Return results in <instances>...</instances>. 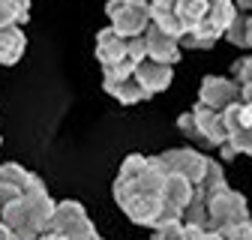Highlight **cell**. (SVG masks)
Returning <instances> with one entry per match:
<instances>
[{"instance_id":"ffe728a7","label":"cell","mask_w":252,"mask_h":240,"mask_svg":"<svg viewBox=\"0 0 252 240\" xmlns=\"http://www.w3.org/2000/svg\"><path fill=\"white\" fill-rule=\"evenodd\" d=\"M219 234H222V240H252V219L240 222V225H231V228L219 231Z\"/></svg>"},{"instance_id":"5bb4252c","label":"cell","mask_w":252,"mask_h":240,"mask_svg":"<svg viewBox=\"0 0 252 240\" xmlns=\"http://www.w3.org/2000/svg\"><path fill=\"white\" fill-rule=\"evenodd\" d=\"M27 48V36L21 27H3L0 30V63L3 66H15L21 54Z\"/></svg>"},{"instance_id":"d6986e66","label":"cell","mask_w":252,"mask_h":240,"mask_svg":"<svg viewBox=\"0 0 252 240\" xmlns=\"http://www.w3.org/2000/svg\"><path fill=\"white\" fill-rule=\"evenodd\" d=\"M183 219L180 222H168V225H162V228H156V234H153V240H183Z\"/></svg>"},{"instance_id":"9c48e42d","label":"cell","mask_w":252,"mask_h":240,"mask_svg":"<svg viewBox=\"0 0 252 240\" xmlns=\"http://www.w3.org/2000/svg\"><path fill=\"white\" fill-rule=\"evenodd\" d=\"M102 87L105 93L114 96L120 105H135V102H144L150 99L144 93V87L138 84L135 78V66H117V69H102Z\"/></svg>"},{"instance_id":"484cf974","label":"cell","mask_w":252,"mask_h":240,"mask_svg":"<svg viewBox=\"0 0 252 240\" xmlns=\"http://www.w3.org/2000/svg\"><path fill=\"white\" fill-rule=\"evenodd\" d=\"M0 144H3V138H0Z\"/></svg>"},{"instance_id":"9a60e30c","label":"cell","mask_w":252,"mask_h":240,"mask_svg":"<svg viewBox=\"0 0 252 240\" xmlns=\"http://www.w3.org/2000/svg\"><path fill=\"white\" fill-rule=\"evenodd\" d=\"M210 6H213V0H177L174 12H177V21L183 27V36L204 21V15L210 12Z\"/></svg>"},{"instance_id":"7c38bea8","label":"cell","mask_w":252,"mask_h":240,"mask_svg":"<svg viewBox=\"0 0 252 240\" xmlns=\"http://www.w3.org/2000/svg\"><path fill=\"white\" fill-rule=\"evenodd\" d=\"M144 45H147V57L156 60V63H165V66H174L177 60H180V54H183L180 39L162 33L156 24H150V27L144 30Z\"/></svg>"},{"instance_id":"7402d4cb","label":"cell","mask_w":252,"mask_h":240,"mask_svg":"<svg viewBox=\"0 0 252 240\" xmlns=\"http://www.w3.org/2000/svg\"><path fill=\"white\" fill-rule=\"evenodd\" d=\"M246 48H252V12L246 15Z\"/></svg>"},{"instance_id":"cb8c5ba5","label":"cell","mask_w":252,"mask_h":240,"mask_svg":"<svg viewBox=\"0 0 252 240\" xmlns=\"http://www.w3.org/2000/svg\"><path fill=\"white\" fill-rule=\"evenodd\" d=\"M234 6H237V12L243 9V12H252V0H234Z\"/></svg>"},{"instance_id":"3957f363","label":"cell","mask_w":252,"mask_h":240,"mask_svg":"<svg viewBox=\"0 0 252 240\" xmlns=\"http://www.w3.org/2000/svg\"><path fill=\"white\" fill-rule=\"evenodd\" d=\"M177 129L198 147H222L228 144V126L222 111H213L201 102H195L192 111L177 117Z\"/></svg>"},{"instance_id":"ac0fdd59","label":"cell","mask_w":252,"mask_h":240,"mask_svg":"<svg viewBox=\"0 0 252 240\" xmlns=\"http://www.w3.org/2000/svg\"><path fill=\"white\" fill-rule=\"evenodd\" d=\"M225 39H228L231 45H237V48H246V15L237 12V18H234L231 27L225 30Z\"/></svg>"},{"instance_id":"30bf717a","label":"cell","mask_w":252,"mask_h":240,"mask_svg":"<svg viewBox=\"0 0 252 240\" xmlns=\"http://www.w3.org/2000/svg\"><path fill=\"white\" fill-rule=\"evenodd\" d=\"M159 159H162V165H165L168 171L183 174L186 180H192L195 186L204 180V174H207V168H210V162H213V159H207L204 153H198V150H192V147L165 150V153H159Z\"/></svg>"},{"instance_id":"4fadbf2b","label":"cell","mask_w":252,"mask_h":240,"mask_svg":"<svg viewBox=\"0 0 252 240\" xmlns=\"http://www.w3.org/2000/svg\"><path fill=\"white\" fill-rule=\"evenodd\" d=\"M135 78H138V84L144 87L147 96H156V93H162V90L171 84L174 66H165V63H156V60L144 57L141 63L135 66Z\"/></svg>"},{"instance_id":"44dd1931","label":"cell","mask_w":252,"mask_h":240,"mask_svg":"<svg viewBox=\"0 0 252 240\" xmlns=\"http://www.w3.org/2000/svg\"><path fill=\"white\" fill-rule=\"evenodd\" d=\"M183 225H186V222H183ZM183 240H222V234L204 231V228H195V225H186V228H183Z\"/></svg>"},{"instance_id":"6da1fadb","label":"cell","mask_w":252,"mask_h":240,"mask_svg":"<svg viewBox=\"0 0 252 240\" xmlns=\"http://www.w3.org/2000/svg\"><path fill=\"white\" fill-rule=\"evenodd\" d=\"M165 174H168V168L162 165L159 156L132 153V156L123 159L117 180H114V201L135 225L162 228L168 222L183 219L180 210L168 207L162 198Z\"/></svg>"},{"instance_id":"8992f818","label":"cell","mask_w":252,"mask_h":240,"mask_svg":"<svg viewBox=\"0 0 252 240\" xmlns=\"http://www.w3.org/2000/svg\"><path fill=\"white\" fill-rule=\"evenodd\" d=\"M240 222H249V207H246V198L240 192L225 186L207 198V231L219 234V231L240 225Z\"/></svg>"},{"instance_id":"8fae6325","label":"cell","mask_w":252,"mask_h":240,"mask_svg":"<svg viewBox=\"0 0 252 240\" xmlns=\"http://www.w3.org/2000/svg\"><path fill=\"white\" fill-rule=\"evenodd\" d=\"M198 102L213 108V111H225L228 105L240 102V87L231 81V78H222V75H207L201 81V90H198Z\"/></svg>"},{"instance_id":"ba28073f","label":"cell","mask_w":252,"mask_h":240,"mask_svg":"<svg viewBox=\"0 0 252 240\" xmlns=\"http://www.w3.org/2000/svg\"><path fill=\"white\" fill-rule=\"evenodd\" d=\"M39 189H45V183L36 174H30L24 165H18V162L0 165V210L12 204L15 198H21L27 192H39Z\"/></svg>"},{"instance_id":"277c9868","label":"cell","mask_w":252,"mask_h":240,"mask_svg":"<svg viewBox=\"0 0 252 240\" xmlns=\"http://www.w3.org/2000/svg\"><path fill=\"white\" fill-rule=\"evenodd\" d=\"M147 57V45L144 36H132L126 39L117 30L105 27L96 33V60L102 63V69H117V66H138Z\"/></svg>"},{"instance_id":"52a82bcc","label":"cell","mask_w":252,"mask_h":240,"mask_svg":"<svg viewBox=\"0 0 252 240\" xmlns=\"http://www.w3.org/2000/svg\"><path fill=\"white\" fill-rule=\"evenodd\" d=\"M105 15L111 21V30H117L126 39L144 36V30L150 27V3L147 0H108Z\"/></svg>"},{"instance_id":"7a4b0ae2","label":"cell","mask_w":252,"mask_h":240,"mask_svg":"<svg viewBox=\"0 0 252 240\" xmlns=\"http://www.w3.org/2000/svg\"><path fill=\"white\" fill-rule=\"evenodd\" d=\"M54 204L57 201H51L48 189L27 192V195L15 198L12 204H6L3 210H0V222H3L18 240H39L51 228Z\"/></svg>"},{"instance_id":"e0dca14e","label":"cell","mask_w":252,"mask_h":240,"mask_svg":"<svg viewBox=\"0 0 252 240\" xmlns=\"http://www.w3.org/2000/svg\"><path fill=\"white\" fill-rule=\"evenodd\" d=\"M231 81H234L237 87H246V84H252V54H246V57H237L234 63H231Z\"/></svg>"},{"instance_id":"603a6c76","label":"cell","mask_w":252,"mask_h":240,"mask_svg":"<svg viewBox=\"0 0 252 240\" xmlns=\"http://www.w3.org/2000/svg\"><path fill=\"white\" fill-rule=\"evenodd\" d=\"M0 240H18V237H15V234H12L3 222H0Z\"/></svg>"},{"instance_id":"2e32d148","label":"cell","mask_w":252,"mask_h":240,"mask_svg":"<svg viewBox=\"0 0 252 240\" xmlns=\"http://www.w3.org/2000/svg\"><path fill=\"white\" fill-rule=\"evenodd\" d=\"M30 18V6L21 0H0V30L3 27H21Z\"/></svg>"},{"instance_id":"d4e9b609","label":"cell","mask_w":252,"mask_h":240,"mask_svg":"<svg viewBox=\"0 0 252 240\" xmlns=\"http://www.w3.org/2000/svg\"><path fill=\"white\" fill-rule=\"evenodd\" d=\"M39 240H63V237H57V234H51V231H48V234H42Z\"/></svg>"},{"instance_id":"5b68a950","label":"cell","mask_w":252,"mask_h":240,"mask_svg":"<svg viewBox=\"0 0 252 240\" xmlns=\"http://www.w3.org/2000/svg\"><path fill=\"white\" fill-rule=\"evenodd\" d=\"M234 18H237L234 0H213V6L204 15V21L180 39V48H198V51L201 48H213V42L225 36V30L231 27Z\"/></svg>"}]
</instances>
